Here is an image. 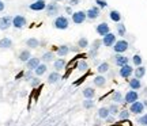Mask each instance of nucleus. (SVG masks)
<instances>
[{
    "instance_id": "1",
    "label": "nucleus",
    "mask_w": 147,
    "mask_h": 126,
    "mask_svg": "<svg viewBox=\"0 0 147 126\" xmlns=\"http://www.w3.org/2000/svg\"><path fill=\"white\" fill-rule=\"evenodd\" d=\"M53 26L56 27L57 30H67L69 26V21L67 16L64 15H60L57 16L56 19H55V22H53Z\"/></svg>"
},
{
    "instance_id": "2",
    "label": "nucleus",
    "mask_w": 147,
    "mask_h": 126,
    "mask_svg": "<svg viewBox=\"0 0 147 126\" xmlns=\"http://www.w3.org/2000/svg\"><path fill=\"white\" fill-rule=\"evenodd\" d=\"M129 113L131 114H135V115H140L144 113V103L143 102H135V103H132L129 106Z\"/></svg>"
},
{
    "instance_id": "3",
    "label": "nucleus",
    "mask_w": 147,
    "mask_h": 126,
    "mask_svg": "<svg viewBox=\"0 0 147 126\" xmlns=\"http://www.w3.org/2000/svg\"><path fill=\"white\" fill-rule=\"evenodd\" d=\"M48 3L45 0H34L32 4H29V8L32 11H36V12H40V11L47 10Z\"/></svg>"
},
{
    "instance_id": "4",
    "label": "nucleus",
    "mask_w": 147,
    "mask_h": 126,
    "mask_svg": "<svg viewBox=\"0 0 147 126\" xmlns=\"http://www.w3.org/2000/svg\"><path fill=\"white\" fill-rule=\"evenodd\" d=\"M128 47H129V43H128L125 39H120V41H117L115 43L113 50H115L117 54H121V53L127 52V50H128Z\"/></svg>"
},
{
    "instance_id": "5",
    "label": "nucleus",
    "mask_w": 147,
    "mask_h": 126,
    "mask_svg": "<svg viewBox=\"0 0 147 126\" xmlns=\"http://www.w3.org/2000/svg\"><path fill=\"white\" fill-rule=\"evenodd\" d=\"M139 100V94H138L136 91H127V94L124 95V103H128V105H132V103H135Z\"/></svg>"
},
{
    "instance_id": "6",
    "label": "nucleus",
    "mask_w": 147,
    "mask_h": 126,
    "mask_svg": "<svg viewBox=\"0 0 147 126\" xmlns=\"http://www.w3.org/2000/svg\"><path fill=\"white\" fill-rule=\"evenodd\" d=\"M116 42H117V38H116L113 33H109V34H106L105 37H102V45L106 47H113Z\"/></svg>"
},
{
    "instance_id": "7",
    "label": "nucleus",
    "mask_w": 147,
    "mask_h": 126,
    "mask_svg": "<svg viewBox=\"0 0 147 126\" xmlns=\"http://www.w3.org/2000/svg\"><path fill=\"white\" fill-rule=\"evenodd\" d=\"M26 25H27V21L23 15H15L12 18V26L15 29H23Z\"/></svg>"
},
{
    "instance_id": "8",
    "label": "nucleus",
    "mask_w": 147,
    "mask_h": 126,
    "mask_svg": "<svg viewBox=\"0 0 147 126\" xmlns=\"http://www.w3.org/2000/svg\"><path fill=\"white\" fill-rule=\"evenodd\" d=\"M86 19H87V16H86L84 11H76L72 14V22L75 25H82V23H84Z\"/></svg>"
},
{
    "instance_id": "9",
    "label": "nucleus",
    "mask_w": 147,
    "mask_h": 126,
    "mask_svg": "<svg viewBox=\"0 0 147 126\" xmlns=\"http://www.w3.org/2000/svg\"><path fill=\"white\" fill-rule=\"evenodd\" d=\"M101 14V8L100 7H97V5H94V7H90L89 10L86 11V16H87V19H90V21H94V19H97L98 16H100Z\"/></svg>"
},
{
    "instance_id": "10",
    "label": "nucleus",
    "mask_w": 147,
    "mask_h": 126,
    "mask_svg": "<svg viewBox=\"0 0 147 126\" xmlns=\"http://www.w3.org/2000/svg\"><path fill=\"white\" fill-rule=\"evenodd\" d=\"M95 31H97V34H98V35H101V37H105L106 34H109V33H110V27H109V25H108L106 22H102V23H100L98 26L95 27Z\"/></svg>"
},
{
    "instance_id": "11",
    "label": "nucleus",
    "mask_w": 147,
    "mask_h": 126,
    "mask_svg": "<svg viewBox=\"0 0 147 126\" xmlns=\"http://www.w3.org/2000/svg\"><path fill=\"white\" fill-rule=\"evenodd\" d=\"M59 11H60V5H59L56 1H52V3H49V4L47 5V15L48 16L57 15Z\"/></svg>"
},
{
    "instance_id": "12",
    "label": "nucleus",
    "mask_w": 147,
    "mask_h": 126,
    "mask_svg": "<svg viewBox=\"0 0 147 126\" xmlns=\"http://www.w3.org/2000/svg\"><path fill=\"white\" fill-rule=\"evenodd\" d=\"M132 73H134V68H132L129 64H128V65H124V67H121V68L119 69V75H120L123 79H128V77H131Z\"/></svg>"
},
{
    "instance_id": "13",
    "label": "nucleus",
    "mask_w": 147,
    "mask_h": 126,
    "mask_svg": "<svg viewBox=\"0 0 147 126\" xmlns=\"http://www.w3.org/2000/svg\"><path fill=\"white\" fill-rule=\"evenodd\" d=\"M11 26H12V16L5 15L0 18V30H7Z\"/></svg>"
},
{
    "instance_id": "14",
    "label": "nucleus",
    "mask_w": 147,
    "mask_h": 126,
    "mask_svg": "<svg viewBox=\"0 0 147 126\" xmlns=\"http://www.w3.org/2000/svg\"><path fill=\"white\" fill-rule=\"evenodd\" d=\"M113 60H115V64L117 65V67H124V65H128L129 64V58L125 57V56H123V54H116L115 57H113Z\"/></svg>"
},
{
    "instance_id": "15",
    "label": "nucleus",
    "mask_w": 147,
    "mask_h": 126,
    "mask_svg": "<svg viewBox=\"0 0 147 126\" xmlns=\"http://www.w3.org/2000/svg\"><path fill=\"white\" fill-rule=\"evenodd\" d=\"M41 64V58H38V57H32L29 61L26 63V68L27 71H36L37 67Z\"/></svg>"
},
{
    "instance_id": "16",
    "label": "nucleus",
    "mask_w": 147,
    "mask_h": 126,
    "mask_svg": "<svg viewBox=\"0 0 147 126\" xmlns=\"http://www.w3.org/2000/svg\"><path fill=\"white\" fill-rule=\"evenodd\" d=\"M71 52V47L68 46V45H61V46H57V49H56V53H57L59 57L64 58L68 53Z\"/></svg>"
},
{
    "instance_id": "17",
    "label": "nucleus",
    "mask_w": 147,
    "mask_h": 126,
    "mask_svg": "<svg viewBox=\"0 0 147 126\" xmlns=\"http://www.w3.org/2000/svg\"><path fill=\"white\" fill-rule=\"evenodd\" d=\"M30 58H32V53H30L29 49H23V50L19 53V56H18V60H19L21 63H27Z\"/></svg>"
},
{
    "instance_id": "18",
    "label": "nucleus",
    "mask_w": 147,
    "mask_h": 126,
    "mask_svg": "<svg viewBox=\"0 0 147 126\" xmlns=\"http://www.w3.org/2000/svg\"><path fill=\"white\" fill-rule=\"evenodd\" d=\"M65 65H67V63H65V58H57V60H55L53 61V68L56 69V72H59V71H63L64 68H65Z\"/></svg>"
},
{
    "instance_id": "19",
    "label": "nucleus",
    "mask_w": 147,
    "mask_h": 126,
    "mask_svg": "<svg viewBox=\"0 0 147 126\" xmlns=\"http://www.w3.org/2000/svg\"><path fill=\"white\" fill-rule=\"evenodd\" d=\"M12 47V39L8 37H4L0 39V49L1 50H7V49H11Z\"/></svg>"
},
{
    "instance_id": "20",
    "label": "nucleus",
    "mask_w": 147,
    "mask_h": 126,
    "mask_svg": "<svg viewBox=\"0 0 147 126\" xmlns=\"http://www.w3.org/2000/svg\"><path fill=\"white\" fill-rule=\"evenodd\" d=\"M93 83H94L95 87H98V88H104V87L106 85V79L102 76V75H98V76H95L94 77Z\"/></svg>"
},
{
    "instance_id": "21",
    "label": "nucleus",
    "mask_w": 147,
    "mask_h": 126,
    "mask_svg": "<svg viewBox=\"0 0 147 126\" xmlns=\"http://www.w3.org/2000/svg\"><path fill=\"white\" fill-rule=\"evenodd\" d=\"M129 88L134 89V91H138V89H140L142 88V81L139 79H136V77H134V79L129 80Z\"/></svg>"
},
{
    "instance_id": "22",
    "label": "nucleus",
    "mask_w": 147,
    "mask_h": 126,
    "mask_svg": "<svg viewBox=\"0 0 147 126\" xmlns=\"http://www.w3.org/2000/svg\"><path fill=\"white\" fill-rule=\"evenodd\" d=\"M47 71H48L47 64H45V63H41L40 65H38V67H37L36 71H34V73H36L37 77H40V76H42V75L47 73Z\"/></svg>"
},
{
    "instance_id": "23",
    "label": "nucleus",
    "mask_w": 147,
    "mask_h": 126,
    "mask_svg": "<svg viewBox=\"0 0 147 126\" xmlns=\"http://www.w3.org/2000/svg\"><path fill=\"white\" fill-rule=\"evenodd\" d=\"M134 75H135V77L136 79H142V77H144V75H146V68L144 67H136V68L134 69Z\"/></svg>"
},
{
    "instance_id": "24",
    "label": "nucleus",
    "mask_w": 147,
    "mask_h": 126,
    "mask_svg": "<svg viewBox=\"0 0 147 126\" xmlns=\"http://www.w3.org/2000/svg\"><path fill=\"white\" fill-rule=\"evenodd\" d=\"M97 115H98V118H100V119H106V118L110 115L109 107H101V109H98Z\"/></svg>"
},
{
    "instance_id": "25",
    "label": "nucleus",
    "mask_w": 147,
    "mask_h": 126,
    "mask_svg": "<svg viewBox=\"0 0 147 126\" xmlns=\"http://www.w3.org/2000/svg\"><path fill=\"white\" fill-rule=\"evenodd\" d=\"M60 79H61V77H60V73L55 71V72H52V73H49V76H48V83L49 84H56Z\"/></svg>"
},
{
    "instance_id": "26",
    "label": "nucleus",
    "mask_w": 147,
    "mask_h": 126,
    "mask_svg": "<svg viewBox=\"0 0 147 126\" xmlns=\"http://www.w3.org/2000/svg\"><path fill=\"white\" fill-rule=\"evenodd\" d=\"M109 18H110V21L116 22V23H120V21H121V14L117 10H112L109 12Z\"/></svg>"
},
{
    "instance_id": "27",
    "label": "nucleus",
    "mask_w": 147,
    "mask_h": 126,
    "mask_svg": "<svg viewBox=\"0 0 147 126\" xmlns=\"http://www.w3.org/2000/svg\"><path fill=\"white\" fill-rule=\"evenodd\" d=\"M83 96H84V99H93L95 96V89L91 88V87L84 88L83 89Z\"/></svg>"
},
{
    "instance_id": "28",
    "label": "nucleus",
    "mask_w": 147,
    "mask_h": 126,
    "mask_svg": "<svg viewBox=\"0 0 147 126\" xmlns=\"http://www.w3.org/2000/svg\"><path fill=\"white\" fill-rule=\"evenodd\" d=\"M26 46L30 49H37L40 46V41L37 38H29V39H26Z\"/></svg>"
},
{
    "instance_id": "29",
    "label": "nucleus",
    "mask_w": 147,
    "mask_h": 126,
    "mask_svg": "<svg viewBox=\"0 0 147 126\" xmlns=\"http://www.w3.org/2000/svg\"><path fill=\"white\" fill-rule=\"evenodd\" d=\"M112 102H115L116 105H117V103H121V102H124V96L121 95V92L115 91V92L112 94Z\"/></svg>"
},
{
    "instance_id": "30",
    "label": "nucleus",
    "mask_w": 147,
    "mask_h": 126,
    "mask_svg": "<svg viewBox=\"0 0 147 126\" xmlns=\"http://www.w3.org/2000/svg\"><path fill=\"white\" fill-rule=\"evenodd\" d=\"M53 58H55V53L51 50V52H47V53H44L41 56V61H44V63H51Z\"/></svg>"
},
{
    "instance_id": "31",
    "label": "nucleus",
    "mask_w": 147,
    "mask_h": 126,
    "mask_svg": "<svg viewBox=\"0 0 147 126\" xmlns=\"http://www.w3.org/2000/svg\"><path fill=\"white\" fill-rule=\"evenodd\" d=\"M108 71H109V64L106 63V61H105V63H101L100 65L97 67V72H98V73H100V75H102V73H106Z\"/></svg>"
},
{
    "instance_id": "32",
    "label": "nucleus",
    "mask_w": 147,
    "mask_h": 126,
    "mask_svg": "<svg viewBox=\"0 0 147 126\" xmlns=\"http://www.w3.org/2000/svg\"><path fill=\"white\" fill-rule=\"evenodd\" d=\"M78 47L79 49H86V47H89V39L86 37H80L78 41Z\"/></svg>"
},
{
    "instance_id": "33",
    "label": "nucleus",
    "mask_w": 147,
    "mask_h": 126,
    "mask_svg": "<svg viewBox=\"0 0 147 126\" xmlns=\"http://www.w3.org/2000/svg\"><path fill=\"white\" fill-rule=\"evenodd\" d=\"M109 113L110 115H119V113H120V110H119V106L116 105V103H112V105L109 106Z\"/></svg>"
},
{
    "instance_id": "34",
    "label": "nucleus",
    "mask_w": 147,
    "mask_h": 126,
    "mask_svg": "<svg viewBox=\"0 0 147 126\" xmlns=\"http://www.w3.org/2000/svg\"><path fill=\"white\" fill-rule=\"evenodd\" d=\"M132 63H134V65H135V67H140V65H142V63H143L142 56H140V54H135V56L132 57Z\"/></svg>"
},
{
    "instance_id": "35",
    "label": "nucleus",
    "mask_w": 147,
    "mask_h": 126,
    "mask_svg": "<svg viewBox=\"0 0 147 126\" xmlns=\"http://www.w3.org/2000/svg\"><path fill=\"white\" fill-rule=\"evenodd\" d=\"M116 29H117V34H119L120 37H124V35H125L127 30H125V26H124L123 23H117V26H116Z\"/></svg>"
},
{
    "instance_id": "36",
    "label": "nucleus",
    "mask_w": 147,
    "mask_h": 126,
    "mask_svg": "<svg viewBox=\"0 0 147 126\" xmlns=\"http://www.w3.org/2000/svg\"><path fill=\"white\" fill-rule=\"evenodd\" d=\"M87 69H89V65H87V63H86L84 60L79 61V63H78V71H79V72H86Z\"/></svg>"
},
{
    "instance_id": "37",
    "label": "nucleus",
    "mask_w": 147,
    "mask_h": 126,
    "mask_svg": "<svg viewBox=\"0 0 147 126\" xmlns=\"http://www.w3.org/2000/svg\"><path fill=\"white\" fill-rule=\"evenodd\" d=\"M129 115H131L129 110H121L120 113H119V118H120L121 121H125V119H128V118H129Z\"/></svg>"
},
{
    "instance_id": "38",
    "label": "nucleus",
    "mask_w": 147,
    "mask_h": 126,
    "mask_svg": "<svg viewBox=\"0 0 147 126\" xmlns=\"http://www.w3.org/2000/svg\"><path fill=\"white\" fill-rule=\"evenodd\" d=\"M95 105V102L93 99H84L83 102V107L86 109V110H90V109H93Z\"/></svg>"
},
{
    "instance_id": "39",
    "label": "nucleus",
    "mask_w": 147,
    "mask_h": 126,
    "mask_svg": "<svg viewBox=\"0 0 147 126\" xmlns=\"http://www.w3.org/2000/svg\"><path fill=\"white\" fill-rule=\"evenodd\" d=\"M101 45H102V39H95V41L93 42V45H91V50L98 52V49H100Z\"/></svg>"
},
{
    "instance_id": "40",
    "label": "nucleus",
    "mask_w": 147,
    "mask_h": 126,
    "mask_svg": "<svg viewBox=\"0 0 147 126\" xmlns=\"http://www.w3.org/2000/svg\"><path fill=\"white\" fill-rule=\"evenodd\" d=\"M138 123H139V125H142V126H147V113L146 114H143L142 117H139V118H138Z\"/></svg>"
},
{
    "instance_id": "41",
    "label": "nucleus",
    "mask_w": 147,
    "mask_h": 126,
    "mask_svg": "<svg viewBox=\"0 0 147 126\" xmlns=\"http://www.w3.org/2000/svg\"><path fill=\"white\" fill-rule=\"evenodd\" d=\"M30 84H32L33 88H36V87H38V85L41 84V81L38 80V77H33V79L30 80Z\"/></svg>"
},
{
    "instance_id": "42",
    "label": "nucleus",
    "mask_w": 147,
    "mask_h": 126,
    "mask_svg": "<svg viewBox=\"0 0 147 126\" xmlns=\"http://www.w3.org/2000/svg\"><path fill=\"white\" fill-rule=\"evenodd\" d=\"M95 4H98L100 8H105V7H108V3H106L105 0H95Z\"/></svg>"
},
{
    "instance_id": "43",
    "label": "nucleus",
    "mask_w": 147,
    "mask_h": 126,
    "mask_svg": "<svg viewBox=\"0 0 147 126\" xmlns=\"http://www.w3.org/2000/svg\"><path fill=\"white\" fill-rule=\"evenodd\" d=\"M106 121V123H109V125H112V123H115V117L113 115H109L108 118L105 119Z\"/></svg>"
},
{
    "instance_id": "44",
    "label": "nucleus",
    "mask_w": 147,
    "mask_h": 126,
    "mask_svg": "<svg viewBox=\"0 0 147 126\" xmlns=\"http://www.w3.org/2000/svg\"><path fill=\"white\" fill-rule=\"evenodd\" d=\"M4 8H5L4 1H3V0H0V12H1V11H4Z\"/></svg>"
},
{
    "instance_id": "45",
    "label": "nucleus",
    "mask_w": 147,
    "mask_h": 126,
    "mask_svg": "<svg viewBox=\"0 0 147 126\" xmlns=\"http://www.w3.org/2000/svg\"><path fill=\"white\" fill-rule=\"evenodd\" d=\"M80 3V0H69V4L71 5H76Z\"/></svg>"
},
{
    "instance_id": "46",
    "label": "nucleus",
    "mask_w": 147,
    "mask_h": 126,
    "mask_svg": "<svg viewBox=\"0 0 147 126\" xmlns=\"http://www.w3.org/2000/svg\"><path fill=\"white\" fill-rule=\"evenodd\" d=\"M25 79H26V80H29V81H30V80L33 79V77H32V73H30V71H29V72H27V73H26V77H25Z\"/></svg>"
},
{
    "instance_id": "47",
    "label": "nucleus",
    "mask_w": 147,
    "mask_h": 126,
    "mask_svg": "<svg viewBox=\"0 0 147 126\" xmlns=\"http://www.w3.org/2000/svg\"><path fill=\"white\" fill-rule=\"evenodd\" d=\"M65 11L68 12L69 15H72V14H74V12H72V10H71V7H67V8H65Z\"/></svg>"
}]
</instances>
